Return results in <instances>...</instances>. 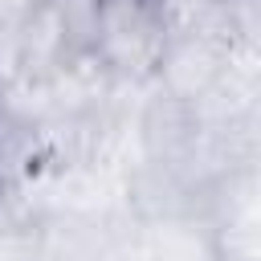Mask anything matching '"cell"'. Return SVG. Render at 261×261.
I'll return each instance as SVG.
<instances>
[{
  "label": "cell",
  "instance_id": "obj_1",
  "mask_svg": "<svg viewBox=\"0 0 261 261\" xmlns=\"http://www.w3.org/2000/svg\"><path fill=\"white\" fill-rule=\"evenodd\" d=\"M171 45L167 0H98L94 61L122 82H155Z\"/></svg>",
  "mask_w": 261,
  "mask_h": 261
},
{
  "label": "cell",
  "instance_id": "obj_2",
  "mask_svg": "<svg viewBox=\"0 0 261 261\" xmlns=\"http://www.w3.org/2000/svg\"><path fill=\"white\" fill-rule=\"evenodd\" d=\"M98 0H33L20 33L16 61L37 77H61L94 61Z\"/></svg>",
  "mask_w": 261,
  "mask_h": 261
},
{
  "label": "cell",
  "instance_id": "obj_3",
  "mask_svg": "<svg viewBox=\"0 0 261 261\" xmlns=\"http://www.w3.org/2000/svg\"><path fill=\"white\" fill-rule=\"evenodd\" d=\"M139 135H143L151 163L175 171L200 143V106L163 90L147 102V110L139 118Z\"/></svg>",
  "mask_w": 261,
  "mask_h": 261
},
{
  "label": "cell",
  "instance_id": "obj_4",
  "mask_svg": "<svg viewBox=\"0 0 261 261\" xmlns=\"http://www.w3.org/2000/svg\"><path fill=\"white\" fill-rule=\"evenodd\" d=\"M53 163L49 130L33 114L16 110L12 102L0 106V192H20Z\"/></svg>",
  "mask_w": 261,
  "mask_h": 261
},
{
  "label": "cell",
  "instance_id": "obj_5",
  "mask_svg": "<svg viewBox=\"0 0 261 261\" xmlns=\"http://www.w3.org/2000/svg\"><path fill=\"white\" fill-rule=\"evenodd\" d=\"M0 106H8V82H4V73H0Z\"/></svg>",
  "mask_w": 261,
  "mask_h": 261
},
{
  "label": "cell",
  "instance_id": "obj_6",
  "mask_svg": "<svg viewBox=\"0 0 261 261\" xmlns=\"http://www.w3.org/2000/svg\"><path fill=\"white\" fill-rule=\"evenodd\" d=\"M4 200H8V192H0V216H4Z\"/></svg>",
  "mask_w": 261,
  "mask_h": 261
}]
</instances>
